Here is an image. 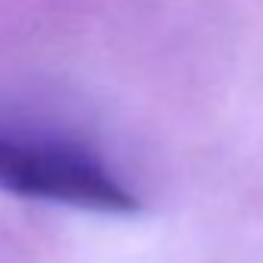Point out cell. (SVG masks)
<instances>
[{
    "label": "cell",
    "mask_w": 263,
    "mask_h": 263,
    "mask_svg": "<svg viewBox=\"0 0 263 263\" xmlns=\"http://www.w3.org/2000/svg\"><path fill=\"white\" fill-rule=\"evenodd\" d=\"M0 192L102 214L140 211V198L93 152L56 140H22L0 134Z\"/></svg>",
    "instance_id": "6da1fadb"
}]
</instances>
